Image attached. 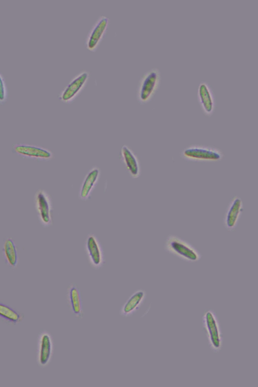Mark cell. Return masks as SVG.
Instances as JSON below:
<instances>
[{
    "label": "cell",
    "mask_w": 258,
    "mask_h": 387,
    "mask_svg": "<svg viewBox=\"0 0 258 387\" xmlns=\"http://www.w3.org/2000/svg\"><path fill=\"white\" fill-rule=\"evenodd\" d=\"M197 98L204 114L208 116H211L216 108V98L213 89L208 82L202 81L199 83Z\"/></svg>",
    "instance_id": "8"
},
{
    "label": "cell",
    "mask_w": 258,
    "mask_h": 387,
    "mask_svg": "<svg viewBox=\"0 0 258 387\" xmlns=\"http://www.w3.org/2000/svg\"><path fill=\"white\" fill-rule=\"evenodd\" d=\"M89 78V71L87 70L80 71L62 89L59 95V99L64 103L72 101L85 87Z\"/></svg>",
    "instance_id": "5"
},
{
    "label": "cell",
    "mask_w": 258,
    "mask_h": 387,
    "mask_svg": "<svg viewBox=\"0 0 258 387\" xmlns=\"http://www.w3.org/2000/svg\"><path fill=\"white\" fill-rule=\"evenodd\" d=\"M164 247L168 253L188 263L197 262L202 257L201 253L192 244L175 235L166 237Z\"/></svg>",
    "instance_id": "1"
},
{
    "label": "cell",
    "mask_w": 258,
    "mask_h": 387,
    "mask_svg": "<svg viewBox=\"0 0 258 387\" xmlns=\"http://www.w3.org/2000/svg\"><path fill=\"white\" fill-rule=\"evenodd\" d=\"M121 155L126 168L131 175L133 178L138 177L140 174V166L136 156L126 145H123L122 147Z\"/></svg>",
    "instance_id": "16"
},
{
    "label": "cell",
    "mask_w": 258,
    "mask_h": 387,
    "mask_svg": "<svg viewBox=\"0 0 258 387\" xmlns=\"http://www.w3.org/2000/svg\"><path fill=\"white\" fill-rule=\"evenodd\" d=\"M161 80V73L157 68H151L141 77L137 88V97L142 104L150 101L158 90Z\"/></svg>",
    "instance_id": "3"
},
{
    "label": "cell",
    "mask_w": 258,
    "mask_h": 387,
    "mask_svg": "<svg viewBox=\"0 0 258 387\" xmlns=\"http://www.w3.org/2000/svg\"><path fill=\"white\" fill-rule=\"evenodd\" d=\"M184 160L196 162H213L221 160L224 157L222 151L212 146L192 144L185 148L181 153Z\"/></svg>",
    "instance_id": "4"
},
{
    "label": "cell",
    "mask_w": 258,
    "mask_h": 387,
    "mask_svg": "<svg viewBox=\"0 0 258 387\" xmlns=\"http://www.w3.org/2000/svg\"><path fill=\"white\" fill-rule=\"evenodd\" d=\"M85 248L91 266L97 269L101 268L105 262L104 252L99 239L94 234L88 235Z\"/></svg>",
    "instance_id": "11"
},
{
    "label": "cell",
    "mask_w": 258,
    "mask_h": 387,
    "mask_svg": "<svg viewBox=\"0 0 258 387\" xmlns=\"http://www.w3.org/2000/svg\"><path fill=\"white\" fill-rule=\"evenodd\" d=\"M243 211V204L239 196H235L229 203L225 212L223 223L228 231H233L237 227Z\"/></svg>",
    "instance_id": "10"
},
{
    "label": "cell",
    "mask_w": 258,
    "mask_h": 387,
    "mask_svg": "<svg viewBox=\"0 0 258 387\" xmlns=\"http://www.w3.org/2000/svg\"><path fill=\"white\" fill-rule=\"evenodd\" d=\"M36 210L41 224L44 227L52 224V207L49 195L44 190H38L34 197Z\"/></svg>",
    "instance_id": "7"
},
{
    "label": "cell",
    "mask_w": 258,
    "mask_h": 387,
    "mask_svg": "<svg viewBox=\"0 0 258 387\" xmlns=\"http://www.w3.org/2000/svg\"><path fill=\"white\" fill-rule=\"evenodd\" d=\"M13 149L14 153L25 158L49 160L52 157V154L50 151L37 146L18 144L14 145Z\"/></svg>",
    "instance_id": "12"
},
{
    "label": "cell",
    "mask_w": 258,
    "mask_h": 387,
    "mask_svg": "<svg viewBox=\"0 0 258 387\" xmlns=\"http://www.w3.org/2000/svg\"><path fill=\"white\" fill-rule=\"evenodd\" d=\"M109 19L100 16L91 26L87 34L85 45L90 51H95L101 43L108 28Z\"/></svg>",
    "instance_id": "6"
},
{
    "label": "cell",
    "mask_w": 258,
    "mask_h": 387,
    "mask_svg": "<svg viewBox=\"0 0 258 387\" xmlns=\"http://www.w3.org/2000/svg\"><path fill=\"white\" fill-rule=\"evenodd\" d=\"M100 171L97 168L90 170L84 178L79 192V197L83 201L87 200L96 185Z\"/></svg>",
    "instance_id": "15"
},
{
    "label": "cell",
    "mask_w": 258,
    "mask_h": 387,
    "mask_svg": "<svg viewBox=\"0 0 258 387\" xmlns=\"http://www.w3.org/2000/svg\"><path fill=\"white\" fill-rule=\"evenodd\" d=\"M3 253L7 264L11 267H15L18 264V254L15 244L11 238H7L4 244Z\"/></svg>",
    "instance_id": "18"
},
{
    "label": "cell",
    "mask_w": 258,
    "mask_h": 387,
    "mask_svg": "<svg viewBox=\"0 0 258 387\" xmlns=\"http://www.w3.org/2000/svg\"><path fill=\"white\" fill-rule=\"evenodd\" d=\"M203 329L208 344L214 353H219L223 346V338L218 317L211 309L206 310L202 316Z\"/></svg>",
    "instance_id": "2"
},
{
    "label": "cell",
    "mask_w": 258,
    "mask_h": 387,
    "mask_svg": "<svg viewBox=\"0 0 258 387\" xmlns=\"http://www.w3.org/2000/svg\"><path fill=\"white\" fill-rule=\"evenodd\" d=\"M8 96V91L6 80L0 72V104H3L7 101Z\"/></svg>",
    "instance_id": "19"
},
{
    "label": "cell",
    "mask_w": 258,
    "mask_h": 387,
    "mask_svg": "<svg viewBox=\"0 0 258 387\" xmlns=\"http://www.w3.org/2000/svg\"><path fill=\"white\" fill-rule=\"evenodd\" d=\"M54 344L51 334L46 331L41 332L38 337L37 355V363L41 367H46L53 356Z\"/></svg>",
    "instance_id": "9"
},
{
    "label": "cell",
    "mask_w": 258,
    "mask_h": 387,
    "mask_svg": "<svg viewBox=\"0 0 258 387\" xmlns=\"http://www.w3.org/2000/svg\"><path fill=\"white\" fill-rule=\"evenodd\" d=\"M146 297L144 290L138 289L135 291L122 305L120 314L123 317H130L141 308Z\"/></svg>",
    "instance_id": "14"
},
{
    "label": "cell",
    "mask_w": 258,
    "mask_h": 387,
    "mask_svg": "<svg viewBox=\"0 0 258 387\" xmlns=\"http://www.w3.org/2000/svg\"><path fill=\"white\" fill-rule=\"evenodd\" d=\"M24 317L23 314L0 302V320L11 325H16L23 320Z\"/></svg>",
    "instance_id": "17"
},
{
    "label": "cell",
    "mask_w": 258,
    "mask_h": 387,
    "mask_svg": "<svg viewBox=\"0 0 258 387\" xmlns=\"http://www.w3.org/2000/svg\"><path fill=\"white\" fill-rule=\"evenodd\" d=\"M67 302L69 309L72 314L76 318L81 319L84 313L83 308L81 292L73 283L68 288L66 295Z\"/></svg>",
    "instance_id": "13"
}]
</instances>
